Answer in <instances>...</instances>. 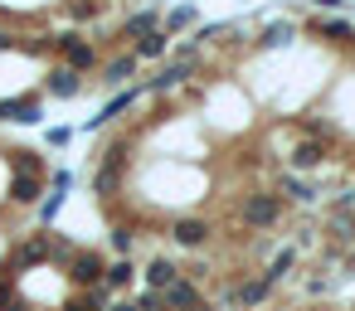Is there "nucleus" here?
Segmentation results:
<instances>
[{
    "label": "nucleus",
    "mask_w": 355,
    "mask_h": 311,
    "mask_svg": "<svg viewBox=\"0 0 355 311\" xmlns=\"http://www.w3.org/2000/svg\"><path fill=\"white\" fill-rule=\"evenodd\" d=\"M166 39H171L166 30H151V35L137 44V54H141V59H156V54H166Z\"/></svg>",
    "instance_id": "obj_10"
},
{
    "label": "nucleus",
    "mask_w": 355,
    "mask_h": 311,
    "mask_svg": "<svg viewBox=\"0 0 355 311\" xmlns=\"http://www.w3.org/2000/svg\"><path fill=\"white\" fill-rule=\"evenodd\" d=\"M161 301H166V306H195V287H190V282H171V287L161 292Z\"/></svg>",
    "instance_id": "obj_8"
},
{
    "label": "nucleus",
    "mask_w": 355,
    "mask_h": 311,
    "mask_svg": "<svg viewBox=\"0 0 355 311\" xmlns=\"http://www.w3.org/2000/svg\"><path fill=\"white\" fill-rule=\"evenodd\" d=\"M49 93H54V98H73V93H78V73H73V69H59V73L49 78Z\"/></svg>",
    "instance_id": "obj_7"
},
{
    "label": "nucleus",
    "mask_w": 355,
    "mask_h": 311,
    "mask_svg": "<svg viewBox=\"0 0 355 311\" xmlns=\"http://www.w3.org/2000/svg\"><path fill=\"white\" fill-rule=\"evenodd\" d=\"M205 233H209V229H205L200 219H180V224H175V243H185V248H200Z\"/></svg>",
    "instance_id": "obj_5"
},
{
    "label": "nucleus",
    "mask_w": 355,
    "mask_h": 311,
    "mask_svg": "<svg viewBox=\"0 0 355 311\" xmlns=\"http://www.w3.org/2000/svg\"><path fill=\"white\" fill-rule=\"evenodd\" d=\"M268 292V282H248V287H239V301H258Z\"/></svg>",
    "instance_id": "obj_15"
},
{
    "label": "nucleus",
    "mask_w": 355,
    "mask_h": 311,
    "mask_svg": "<svg viewBox=\"0 0 355 311\" xmlns=\"http://www.w3.org/2000/svg\"><path fill=\"white\" fill-rule=\"evenodd\" d=\"M151 30H156V10H141L127 20V35H151Z\"/></svg>",
    "instance_id": "obj_12"
},
{
    "label": "nucleus",
    "mask_w": 355,
    "mask_h": 311,
    "mask_svg": "<svg viewBox=\"0 0 355 311\" xmlns=\"http://www.w3.org/2000/svg\"><path fill=\"white\" fill-rule=\"evenodd\" d=\"M112 311H137V306H132V301H117V306H112Z\"/></svg>",
    "instance_id": "obj_20"
},
{
    "label": "nucleus",
    "mask_w": 355,
    "mask_h": 311,
    "mask_svg": "<svg viewBox=\"0 0 355 311\" xmlns=\"http://www.w3.org/2000/svg\"><path fill=\"white\" fill-rule=\"evenodd\" d=\"M59 49L69 54L73 73H78V69H93V59H98V54H93V44H83V39H73V35H69V39H59Z\"/></svg>",
    "instance_id": "obj_3"
},
{
    "label": "nucleus",
    "mask_w": 355,
    "mask_h": 311,
    "mask_svg": "<svg viewBox=\"0 0 355 311\" xmlns=\"http://www.w3.org/2000/svg\"><path fill=\"white\" fill-rule=\"evenodd\" d=\"M132 277H137L132 263H112V267H103V282H107V287H132Z\"/></svg>",
    "instance_id": "obj_9"
},
{
    "label": "nucleus",
    "mask_w": 355,
    "mask_h": 311,
    "mask_svg": "<svg viewBox=\"0 0 355 311\" xmlns=\"http://www.w3.org/2000/svg\"><path fill=\"white\" fill-rule=\"evenodd\" d=\"M73 282L98 287V282H103V258H98V253H73Z\"/></svg>",
    "instance_id": "obj_1"
},
{
    "label": "nucleus",
    "mask_w": 355,
    "mask_h": 311,
    "mask_svg": "<svg viewBox=\"0 0 355 311\" xmlns=\"http://www.w3.org/2000/svg\"><path fill=\"white\" fill-rule=\"evenodd\" d=\"M287 35H292V30H287V25H272V30H268V35H263V39H268V44H282V39H287Z\"/></svg>",
    "instance_id": "obj_16"
},
{
    "label": "nucleus",
    "mask_w": 355,
    "mask_h": 311,
    "mask_svg": "<svg viewBox=\"0 0 355 311\" xmlns=\"http://www.w3.org/2000/svg\"><path fill=\"white\" fill-rule=\"evenodd\" d=\"M292 166H321V146H302V151L292 156Z\"/></svg>",
    "instance_id": "obj_13"
},
{
    "label": "nucleus",
    "mask_w": 355,
    "mask_h": 311,
    "mask_svg": "<svg viewBox=\"0 0 355 311\" xmlns=\"http://www.w3.org/2000/svg\"><path fill=\"white\" fill-rule=\"evenodd\" d=\"M146 282H151V292H166V287L175 282V263H166V258H156V263L146 267Z\"/></svg>",
    "instance_id": "obj_6"
},
{
    "label": "nucleus",
    "mask_w": 355,
    "mask_h": 311,
    "mask_svg": "<svg viewBox=\"0 0 355 311\" xmlns=\"http://www.w3.org/2000/svg\"><path fill=\"white\" fill-rule=\"evenodd\" d=\"M190 20H195V10H175V15H171V20H166V35H171V30H185V25H190Z\"/></svg>",
    "instance_id": "obj_14"
},
{
    "label": "nucleus",
    "mask_w": 355,
    "mask_h": 311,
    "mask_svg": "<svg viewBox=\"0 0 355 311\" xmlns=\"http://www.w3.org/2000/svg\"><path fill=\"white\" fill-rule=\"evenodd\" d=\"M316 30H321V35H331V39H345V35H350L345 25H316Z\"/></svg>",
    "instance_id": "obj_19"
},
{
    "label": "nucleus",
    "mask_w": 355,
    "mask_h": 311,
    "mask_svg": "<svg viewBox=\"0 0 355 311\" xmlns=\"http://www.w3.org/2000/svg\"><path fill=\"white\" fill-rule=\"evenodd\" d=\"M161 306H166L161 292H146V296H141V311H161Z\"/></svg>",
    "instance_id": "obj_18"
},
{
    "label": "nucleus",
    "mask_w": 355,
    "mask_h": 311,
    "mask_svg": "<svg viewBox=\"0 0 355 311\" xmlns=\"http://www.w3.org/2000/svg\"><path fill=\"white\" fill-rule=\"evenodd\" d=\"M112 248H117V253H127V248H132V233H127V229H117V233H112Z\"/></svg>",
    "instance_id": "obj_17"
},
{
    "label": "nucleus",
    "mask_w": 355,
    "mask_h": 311,
    "mask_svg": "<svg viewBox=\"0 0 355 311\" xmlns=\"http://www.w3.org/2000/svg\"><path fill=\"white\" fill-rule=\"evenodd\" d=\"M277 209H282L277 199L258 195V199H248V204H243V219H248V224H272V219H277Z\"/></svg>",
    "instance_id": "obj_4"
},
{
    "label": "nucleus",
    "mask_w": 355,
    "mask_h": 311,
    "mask_svg": "<svg viewBox=\"0 0 355 311\" xmlns=\"http://www.w3.org/2000/svg\"><path fill=\"white\" fill-rule=\"evenodd\" d=\"M10 199L35 204V199H40V170H20V175L10 180Z\"/></svg>",
    "instance_id": "obj_2"
},
{
    "label": "nucleus",
    "mask_w": 355,
    "mask_h": 311,
    "mask_svg": "<svg viewBox=\"0 0 355 311\" xmlns=\"http://www.w3.org/2000/svg\"><path fill=\"white\" fill-rule=\"evenodd\" d=\"M132 69H137V59H132V54H127V59H112V64H107V83H127V78H132Z\"/></svg>",
    "instance_id": "obj_11"
}]
</instances>
